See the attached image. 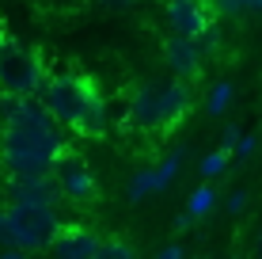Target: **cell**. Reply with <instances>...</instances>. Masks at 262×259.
Instances as JSON below:
<instances>
[{
    "instance_id": "obj_1",
    "label": "cell",
    "mask_w": 262,
    "mask_h": 259,
    "mask_svg": "<svg viewBox=\"0 0 262 259\" xmlns=\"http://www.w3.org/2000/svg\"><path fill=\"white\" fill-rule=\"evenodd\" d=\"M61 126L38 95H4V133L0 160L8 175H50L53 160L65 153Z\"/></svg>"
},
{
    "instance_id": "obj_2",
    "label": "cell",
    "mask_w": 262,
    "mask_h": 259,
    "mask_svg": "<svg viewBox=\"0 0 262 259\" xmlns=\"http://www.w3.org/2000/svg\"><path fill=\"white\" fill-rule=\"evenodd\" d=\"M8 217H12V229H15V244H19L27 255L46 252L50 240H53V233L61 229L57 206H50V202L8 198Z\"/></svg>"
},
{
    "instance_id": "obj_3",
    "label": "cell",
    "mask_w": 262,
    "mask_h": 259,
    "mask_svg": "<svg viewBox=\"0 0 262 259\" xmlns=\"http://www.w3.org/2000/svg\"><path fill=\"white\" fill-rule=\"evenodd\" d=\"M95 88L99 84L92 76H50L46 73V80H42V88L34 95L46 103V111L53 114L57 126L72 130L76 118H80V111H84V103H88V95H92Z\"/></svg>"
},
{
    "instance_id": "obj_4",
    "label": "cell",
    "mask_w": 262,
    "mask_h": 259,
    "mask_svg": "<svg viewBox=\"0 0 262 259\" xmlns=\"http://www.w3.org/2000/svg\"><path fill=\"white\" fill-rule=\"evenodd\" d=\"M42 61L34 50L19 42H0V92L4 95H34L42 88Z\"/></svg>"
},
{
    "instance_id": "obj_5",
    "label": "cell",
    "mask_w": 262,
    "mask_h": 259,
    "mask_svg": "<svg viewBox=\"0 0 262 259\" xmlns=\"http://www.w3.org/2000/svg\"><path fill=\"white\" fill-rule=\"evenodd\" d=\"M53 183H57L61 198L72 202V206H92V202H99V183H95V172L92 164H88L80 153H72V149H65L57 160H53L50 168Z\"/></svg>"
},
{
    "instance_id": "obj_6",
    "label": "cell",
    "mask_w": 262,
    "mask_h": 259,
    "mask_svg": "<svg viewBox=\"0 0 262 259\" xmlns=\"http://www.w3.org/2000/svg\"><path fill=\"white\" fill-rule=\"evenodd\" d=\"M194 111V80H167L156 92V137H167L175 126H183V118Z\"/></svg>"
},
{
    "instance_id": "obj_7",
    "label": "cell",
    "mask_w": 262,
    "mask_h": 259,
    "mask_svg": "<svg viewBox=\"0 0 262 259\" xmlns=\"http://www.w3.org/2000/svg\"><path fill=\"white\" fill-rule=\"evenodd\" d=\"M164 12H167L171 31H175V34H186V38H198L209 23L221 19V12H216L213 0H167Z\"/></svg>"
},
{
    "instance_id": "obj_8",
    "label": "cell",
    "mask_w": 262,
    "mask_h": 259,
    "mask_svg": "<svg viewBox=\"0 0 262 259\" xmlns=\"http://www.w3.org/2000/svg\"><path fill=\"white\" fill-rule=\"evenodd\" d=\"M164 65L171 69V76L198 80V76H202V69H205V57H202V50H198L194 38L171 31L167 38H164Z\"/></svg>"
},
{
    "instance_id": "obj_9",
    "label": "cell",
    "mask_w": 262,
    "mask_h": 259,
    "mask_svg": "<svg viewBox=\"0 0 262 259\" xmlns=\"http://www.w3.org/2000/svg\"><path fill=\"white\" fill-rule=\"evenodd\" d=\"M46 252L61 259H99V236L88 225H61Z\"/></svg>"
},
{
    "instance_id": "obj_10",
    "label": "cell",
    "mask_w": 262,
    "mask_h": 259,
    "mask_svg": "<svg viewBox=\"0 0 262 259\" xmlns=\"http://www.w3.org/2000/svg\"><path fill=\"white\" fill-rule=\"evenodd\" d=\"M111 130V111H106V99H103V92H95L88 95V103H84V111H80V118H76V126H72V133L76 137H103V133Z\"/></svg>"
},
{
    "instance_id": "obj_11",
    "label": "cell",
    "mask_w": 262,
    "mask_h": 259,
    "mask_svg": "<svg viewBox=\"0 0 262 259\" xmlns=\"http://www.w3.org/2000/svg\"><path fill=\"white\" fill-rule=\"evenodd\" d=\"M216 202H221V194H216V187L209 180H202L190 191V198H186V213L190 217H209V213L216 210Z\"/></svg>"
},
{
    "instance_id": "obj_12",
    "label": "cell",
    "mask_w": 262,
    "mask_h": 259,
    "mask_svg": "<svg viewBox=\"0 0 262 259\" xmlns=\"http://www.w3.org/2000/svg\"><path fill=\"white\" fill-rule=\"evenodd\" d=\"M183 160H186V149H175L171 156H164L156 168H152V180H156V194H160V191H167V187L179 180V172H183Z\"/></svg>"
},
{
    "instance_id": "obj_13",
    "label": "cell",
    "mask_w": 262,
    "mask_h": 259,
    "mask_svg": "<svg viewBox=\"0 0 262 259\" xmlns=\"http://www.w3.org/2000/svg\"><path fill=\"white\" fill-rule=\"evenodd\" d=\"M236 99V84L232 80H216L209 88V95H205V114H224Z\"/></svg>"
},
{
    "instance_id": "obj_14",
    "label": "cell",
    "mask_w": 262,
    "mask_h": 259,
    "mask_svg": "<svg viewBox=\"0 0 262 259\" xmlns=\"http://www.w3.org/2000/svg\"><path fill=\"white\" fill-rule=\"evenodd\" d=\"M129 202H144L148 198V194H156V180H152V168H141L137 175H133L129 180Z\"/></svg>"
},
{
    "instance_id": "obj_15",
    "label": "cell",
    "mask_w": 262,
    "mask_h": 259,
    "mask_svg": "<svg viewBox=\"0 0 262 259\" xmlns=\"http://www.w3.org/2000/svg\"><path fill=\"white\" fill-rule=\"evenodd\" d=\"M232 164V153H224V149H213V153L202 156V180H216V175H224V168Z\"/></svg>"
},
{
    "instance_id": "obj_16",
    "label": "cell",
    "mask_w": 262,
    "mask_h": 259,
    "mask_svg": "<svg viewBox=\"0 0 262 259\" xmlns=\"http://www.w3.org/2000/svg\"><path fill=\"white\" fill-rule=\"evenodd\" d=\"M137 248L125 240H99V259H133Z\"/></svg>"
},
{
    "instance_id": "obj_17",
    "label": "cell",
    "mask_w": 262,
    "mask_h": 259,
    "mask_svg": "<svg viewBox=\"0 0 262 259\" xmlns=\"http://www.w3.org/2000/svg\"><path fill=\"white\" fill-rule=\"evenodd\" d=\"M247 206H251V194H247V191H232L228 198H224V210H228L232 217H243Z\"/></svg>"
},
{
    "instance_id": "obj_18",
    "label": "cell",
    "mask_w": 262,
    "mask_h": 259,
    "mask_svg": "<svg viewBox=\"0 0 262 259\" xmlns=\"http://www.w3.org/2000/svg\"><path fill=\"white\" fill-rule=\"evenodd\" d=\"M255 149H258V137H255V133H239L232 160H251V156H255Z\"/></svg>"
},
{
    "instance_id": "obj_19",
    "label": "cell",
    "mask_w": 262,
    "mask_h": 259,
    "mask_svg": "<svg viewBox=\"0 0 262 259\" xmlns=\"http://www.w3.org/2000/svg\"><path fill=\"white\" fill-rule=\"evenodd\" d=\"M4 244H15V229H12V217H8V206H0V248Z\"/></svg>"
},
{
    "instance_id": "obj_20",
    "label": "cell",
    "mask_w": 262,
    "mask_h": 259,
    "mask_svg": "<svg viewBox=\"0 0 262 259\" xmlns=\"http://www.w3.org/2000/svg\"><path fill=\"white\" fill-rule=\"evenodd\" d=\"M221 15H236V12H247V0H213Z\"/></svg>"
},
{
    "instance_id": "obj_21",
    "label": "cell",
    "mask_w": 262,
    "mask_h": 259,
    "mask_svg": "<svg viewBox=\"0 0 262 259\" xmlns=\"http://www.w3.org/2000/svg\"><path fill=\"white\" fill-rule=\"evenodd\" d=\"M236 141H239V126H224V133H221V149H224V153H236Z\"/></svg>"
},
{
    "instance_id": "obj_22",
    "label": "cell",
    "mask_w": 262,
    "mask_h": 259,
    "mask_svg": "<svg viewBox=\"0 0 262 259\" xmlns=\"http://www.w3.org/2000/svg\"><path fill=\"white\" fill-rule=\"evenodd\" d=\"M156 255H160V259H183V255H186V248H183V244H164Z\"/></svg>"
},
{
    "instance_id": "obj_23",
    "label": "cell",
    "mask_w": 262,
    "mask_h": 259,
    "mask_svg": "<svg viewBox=\"0 0 262 259\" xmlns=\"http://www.w3.org/2000/svg\"><path fill=\"white\" fill-rule=\"evenodd\" d=\"M190 221H194L190 213H179V217H175V229H179V233H183V229H190Z\"/></svg>"
},
{
    "instance_id": "obj_24",
    "label": "cell",
    "mask_w": 262,
    "mask_h": 259,
    "mask_svg": "<svg viewBox=\"0 0 262 259\" xmlns=\"http://www.w3.org/2000/svg\"><path fill=\"white\" fill-rule=\"evenodd\" d=\"M255 255H262V225H258V233H255V248H251Z\"/></svg>"
}]
</instances>
